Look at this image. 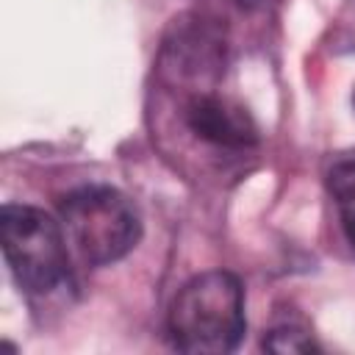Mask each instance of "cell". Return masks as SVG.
<instances>
[{
  "mask_svg": "<svg viewBox=\"0 0 355 355\" xmlns=\"http://www.w3.org/2000/svg\"><path fill=\"white\" fill-rule=\"evenodd\" d=\"M69 250L86 266L122 261L141 239L136 205L111 186H83L69 191L58 205Z\"/></svg>",
  "mask_w": 355,
  "mask_h": 355,
  "instance_id": "cell-2",
  "label": "cell"
},
{
  "mask_svg": "<svg viewBox=\"0 0 355 355\" xmlns=\"http://www.w3.org/2000/svg\"><path fill=\"white\" fill-rule=\"evenodd\" d=\"M3 258L28 294H50L69 280V244L58 219L33 205L8 202L0 211Z\"/></svg>",
  "mask_w": 355,
  "mask_h": 355,
  "instance_id": "cell-3",
  "label": "cell"
},
{
  "mask_svg": "<svg viewBox=\"0 0 355 355\" xmlns=\"http://www.w3.org/2000/svg\"><path fill=\"white\" fill-rule=\"evenodd\" d=\"M244 288L236 275L211 269L191 277L172 300L166 330L180 352L225 355L244 336Z\"/></svg>",
  "mask_w": 355,
  "mask_h": 355,
  "instance_id": "cell-1",
  "label": "cell"
},
{
  "mask_svg": "<svg viewBox=\"0 0 355 355\" xmlns=\"http://www.w3.org/2000/svg\"><path fill=\"white\" fill-rule=\"evenodd\" d=\"M186 128L205 144L219 150H247L258 144V128L252 116L233 100L214 89H197L183 105Z\"/></svg>",
  "mask_w": 355,
  "mask_h": 355,
  "instance_id": "cell-4",
  "label": "cell"
},
{
  "mask_svg": "<svg viewBox=\"0 0 355 355\" xmlns=\"http://www.w3.org/2000/svg\"><path fill=\"white\" fill-rule=\"evenodd\" d=\"M352 103H355V94H352Z\"/></svg>",
  "mask_w": 355,
  "mask_h": 355,
  "instance_id": "cell-8",
  "label": "cell"
},
{
  "mask_svg": "<svg viewBox=\"0 0 355 355\" xmlns=\"http://www.w3.org/2000/svg\"><path fill=\"white\" fill-rule=\"evenodd\" d=\"M263 349H269V352H316L319 344L313 341V336L308 330H302L297 324H280L266 333Z\"/></svg>",
  "mask_w": 355,
  "mask_h": 355,
  "instance_id": "cell-7",
  "label": "cell"
},
{
  "mask_svg": "<svg viewBox=\"0 0 355 355\" xmlns=\"http://www.w3.org/2000/svg\"><path fill=\"white\" fill-rule=\"evenodd\" d=\"M327 191L336 202L341 230L355 250V158H344L327 172Z\"/></svg>",
  "mask_w": 355,
  "mask_h": 355,
  "instance_id": "cell-6",
  "label": "cell"
},
{
  "mask_svg": "<svg viewBox=\"0 0 355 355\" xmlns=\"http://www.w3.org/2000/svg\"><path fill=\"white\" fill-rule=\"evenodd\" d=\"M164 69L180 78H216L222 69V39L202 19L175 25L172 39L164 44Z\"/></svg>",
  "mask_w": 355,
  "mask_h": 355,
  "instance_id": "cell-5",
  "label": "cell"
}]
</instances>
